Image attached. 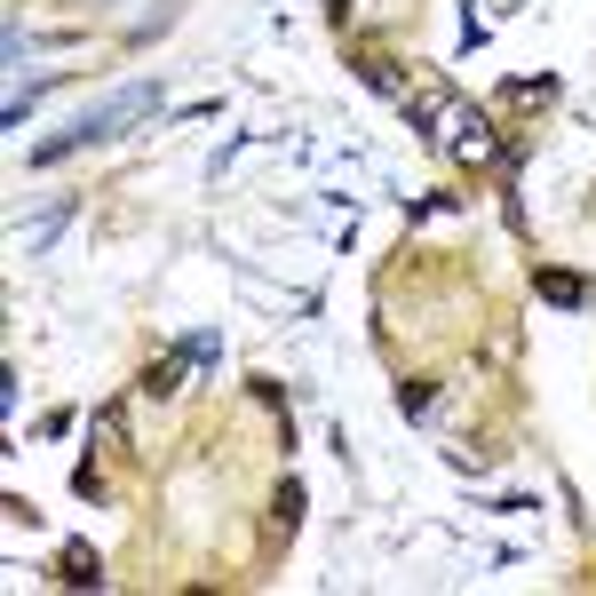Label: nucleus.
Listing matches in <instances>:
<instances>
[{
  "instance_id": "f257e3e1",
  "label": "nucleus",
  "mask_w": 596,
  "mask_h": 596,
  "mask_svg": "<svg viewBox=\"0 0 596 596\" xmlns=\"http://www.w3.org/2000/svg\"><path fill=\"white\" fill-rule=\"evenodd\" d=\"M152 112H160V80H128V88L104 95V104H88L64 135L32 143V168H57V160H72V152H95V143H112L128 120H152Z\"/></svg>"
},
{
  "instance_id": "f03ea898",
  "label": "nucleus",
  "mask_w": 596,
  "mask_h": 596,
  "mask_svg": "<svg viewBox=\"0 0 596 596\" xmlns=\"http://www.w3.org/2000/svg\"><path fill=\"white\" fill-rule=\"evenodd\" d=\"M414 112H422V135L437 143V152H454V160H493V128H485V112H469L454 88H422Z\"/></svg>"
},
{
  "instance_id": "7ed1b4c3",
  "label": "nucleus",
  "mask_w": 596,
  "mask_h": 596,
  "mask_svg": "<svg viewBox=\"0 0 596 596\" xmlns=\"http://www.w3.org/2000/svg\"><path fill=\"white\" fill-rule=\"evenodd\" d=\"M533 286H541V294H549V303H557V311H580V303H588V286H580L573 271H541Z\"/></svg>"
},
{
  "instance_id": "20e7f679",
  "label": "nucleus",
  "mask_w": 596,
  "mask_h": 596,
  "mask_svg": "<svg viewBox=\"0 0 596 596\" xmlns=\"http://www.w3.org/2000/svg\"><path fill=\"white\" fill-rule=\"evenodd\" d=\"M64 215H72V199H64V208H48L40 223H24V231H17V239H24V255H40V246H48V239L64 231Z\"/></svg>"
},
{
  "instance_id": "39448f33",
  "label": "nucleus",
  "mask_w": 596,
  "mask_h": 596,
  "mask_svg": "<svg viewBox=\"0 0 596 596\" xmlns=\"http://www.w3.org/2000/svg\"><path fill=\"white\" fill-rule=\"evenodd\" d=\"M57 580H72V588H104V565H95L88 549H64V573Z\"/></svg>"
},
{
  "instance_id": "423d86ee",
  "label": "nucleus",
  "mask_w": 596,
  "mask_h": 596,
  "mask_svg": "<svg viewBox=\"0 0 596 596\" xmlns=\"http://www.w3.org/2000/svg\"><path fill=\"white\" fill-rule=\"evenodd\" d=\"M366 80H374L382 95H397V104H406V95H414V88H406V72H397L390 57H366Z\"/></svg>"
},
{
  "instance_id": "0eeeda50",
  "label": "nucleus",
  "mask_w": 596,
  "mask_h": 596,
  "mask_svg": "<svg viewBox=\"0 0 596 596\" xmlns=\"http://www.w3.org/2000/svg\"><path fill=\"white\" fill-rule=\"evenodd\" d=\"M183 366H191V358H160L152 374H143V390H152V397H168V390L183 382Z\"/></svg>"
}]
</instances>
